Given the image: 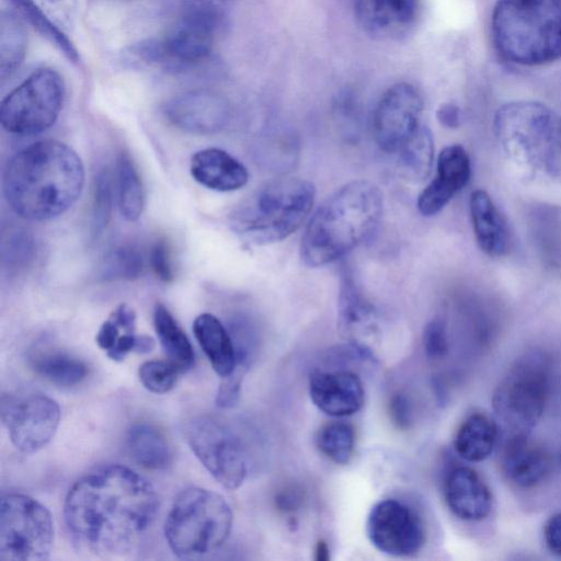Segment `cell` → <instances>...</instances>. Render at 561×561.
Masks as SVG:
<instances>
[{"instance_id": "1", "label": "cell", "mask_w": 561, "mask_h": 561, "mask_svg": "<svg viewBox=\"0 0 561 561\" xmlns=\"http://www.w3.org/2000/svg\"><path fill=\"white\" fill-rule=\"evenodd\" d=\"M158 496L152 484L119 465L90 472L69 489L64 516L75 546L98 557L131 549L152 524Z\"/></svg>"}, {"instance_id": "2", "label": "cell", "mask_w": 561, "mask_h": 561, "mask_svg": "<svg viewBox=\"0 0 561 561\" xmlns=\"http://www.w3.org/2000/svg\"><path fill=\"white\" fill-rule=\"evenodd\" d=\"M84 168L78 153L53 139L36 141L8 162L3 193L20 217L43 221L60 216L79 198Z\"/></svg>"}, {"instance_id": "3", "label": "cell", "mask_w": 561, "mask_h": 561, "mask_svg": "<svg viewBox=\"0 0 561 561\" xmlns=\"http://www.w3.org/2000/svg\"><path fill=\"white\" fill-rule=\"evenodd\" d=\"M382 193L369 181L344 184L313 213L301 238L300 256L310 267L332 263L365 242L377 229Z\"/></svg>"}, {"instance_id": "4", "label": "cell", "mask_w": 561, "mask_h": 561, "mask_svg": "<svg viewBox=\"0 0 561 561\" xmlns=\"http://www.w3.org/2000/svg\"><path fill=\"white\" fill-rule=\"evenodd\" d=\"M492 39L506 60L539 66L561 57V0H497Z\"/></svg>"}, {"instance_id": "5", "label": "cell", "mask_w": 561, "mask_h": 561, "mask_svg": "<svg viewBox=\"0 0 561 561\" xmlns=\"http://www.w3.org/2000/svg\"><path fill=\"white\" fill-rule=\"evenodd\" d=\"M314 196V185L308 180L296 176L272 180L233 209L231 229L254 245L282 241L306 220Z\"/></svg>"}, {"instance_id": "6", "label": "cell", "mask_w": 561, "mask_h": 561, "mask_svg": "<svg viewBox=\"0 0 561 561\" xmlns=\"http://www.w3.org/2000/svg\"><path fill=\"white\" fill-rule=\"evenodd\" d=\"M232 520V511L224 496L204 488H187L172 503L164 537L176 557L198 559L226 542Z\"/></svg>"}, {"instance_id": "7", "label": "cell", "mask_w": 561, "mask_h": 561, "mask_svg": "<svg viewBox=\"0 0 561 561\" xmlns=\"http://www.w3.org/2000/svg\"><path fill=\"white\" fill-rule=\"evenodd\" d=\"M493 129L504 157L525 172L547 170L554 157V114L536 101H514L495 113Z\"/></svg>"}, {"instance_id": "8", "label": "cell", "mask_w": 561, "mask_h": 561, "mask_svg": "<svg viewBox=\"0 0 561 561\" xmlns=\"http://www.w3.org/2000/svg\"><path fill=\"white\" fill-rule=\"evenodd\" d=\"M551 365L539 351L522 355L508 368L492 397L493 409L514 433H527L540 419L548 399Z\"/></svg>"}, {"instance_id": "9", "label": "cell", "mask_w": 561, "mask_h": 561, "mask_svg": "<svg viewBox=\"0 0 561 561\" xmlns=\"http://www.w3.org/2000/svg\"><path fill=\"white\" fill-rule=\"evenodd\" d=\"M54 542L49 511L22 493H4L0 504V560L42 561Z\"/></svg>"}, {"instance_id": "10", "label": "cell", "mask_w": 561, "mask_h": 561, "mask_svg": "<svg viewBox=\"0 0 561 561\" xmlns=\"http://www.w3.org/2000/svg\"><path fill=\"white\" fill-rule=\"evenodd\" d=\"M65 99V84L54 69L34 71L0 104L4 130L19 136L41 134L57 121Z\"/></svg>"}, {"instance_id": "11", "label": "cell", "mask_w": 561, "mask_h": 561, "mask_svg": "<svg viewBox=\"0 0 561 561\" xmlns=\"http://www.w3.org/2000/svg\"><path fill=\"white\" fill-rule=\"evenodd\" d=\"M187 444L214 479L228 490L238 489L247 476V460L239 439L214 419L199 416L186 426Z\"/></svg>"}, {"instance_id": "12", "label": "cell", "mask_w": 561, "mask_h": 561, "mask_svg": "<svg viewBox=\"0 0 561 561\" xmlns=\"http://www.w3.org/2000/svg\"><path fill=\"white\" fill-rule=\"evenodd\" d=\"M1 420L14 447L33 454L54 437L60 409L55 400L41 393L2 394Z\"/></svg>"}, {"instance_id": "13", "label": "cell", "mask_w": 561, "mask_h": 561, "mask_svg": "<svg viewBox=\"0 0 561 561\" xmlns=\"http://www.w3.org/2000/svg\"><path fill=\"white\" fill-rule=\"evenodd\" d=\"M423 99L407 82L390 87L380 98L373 117L377 145L386 152H399L421 128Z\"/></svg>"}, {"instance_id": "14", "label": "cell", "mask_w": 561, "mask_h": 561, "mask_svg": "<svg viewBox=\"0 0 561 561\" xmlns=\"http://www.w3.org/2000/svg\"><path fill=\"white\" fill-rule=\"evenodd\" d=\"M366 534L377 550L394 557L415 554L425 542L422 519L409 506L392 499L371 507Z\"/></svg>"}, {"instance_id": "15", "label": "cell", "mask_w": 561, "mask_h": 561, "mask_svg": "<svg viewBox=\"0 0 561 561\" xmlns=\"http://www.w3.org/2000/svg\"><path fill=\"white\" fill-rule=\"evenodd\" d=\"M164 115L181 130L208 135L225 126L228 119V105L216 92L193 90L172 98L164 106Z\"/></svg>"}, {"instance_id": "16", "label": "cell", "mask_w": 561, "mask_h": 561, "mask_svg": "<svg viewBox=\"0 0 561 561\" xmlns=\"http://www.w3.org/2000/svg\"><path fill=\"white\" fill-rule=\"evenodd\" d=\"M436 171V176L420 193L416 203L419 211L425 217L439 213L468 184L471 164L463 147H445L438 154Z\"/></svg>"}, {"instance_id": "17", "label": "cell", "mask_w": 561, "mask_h": 561, "mask_svg": "<svg viewBox=\"0 0 561 561\" xmlns=\"http://www.w3.org/2000/svg\"><path fill=\"white\" fill-rule=\"evenodd\" d=\"M309 394L320 411L336 417L358 412L365 400L362 380L350 370L312 373Z\"/></svg>"}, {"instance_id": "18", "label": "cell", "mask_w": 561, "mask_h": 561, "mask_svg": "<svg viewBox=\"0 0 561 561\" xmlns=\"http://www.w3.org/2000/svg\"><path fill=\"white\" fill-rule=\"evenodd\" d=\"M218 28L203 21L181 15L160 42L161 66L180 69L194 66L211 51Z\"/></svg>"}, {"instance_id": "19", "label": "cell", "mask_w": 561, "mask_h": 561, "mask_svg": "<svg viewBox=\"0 0 561 561\" xmlns=\"http://www.w3.org/2000/svg\"><path fill=\"white\" fill-rule=\"evenodd\" d=\"M500 462L506 480L519 489L539 485L552 469V459L548 450L528 438L527 433H514L507 439Z\"/></svg>"}, {"instance_id": "20", "label": "cell", "mask_w": 561, "mask_h": 561, "mask_svg": "<svg viewBox=\"0 0 561 561\" xmlns=\"http://www.w3.org/2000/svg\"><path fill=\"white\" fill-rule=\"evenodd\" d=\"M359 26L373 37L399 38L414 22L417 0H353Z\"/></svg>"}, {"instance_id": "21", "label": "cell", "mask_w": 561, "mask_h": 561, "mask_svg": "<svg viewBox=\"0 0 561 561\" xmlns=\"http://www.w3.org/2000/svg\"><path fill=\"white\" fill-rule=\"evenodd\" d=\"M444 493L449 510L463 520H481L491 512V491L469 467H457L448 473Z\"/></svg>"}, {"instance_id": "22", "label": "cell", "mask_w": 561, "mask_h": 561, "mask_svg": "<svg viewBox=\"0 0 561 561\" xmlns=\"http://www.w3.org/2000/svg\"><path fill=\"white\" fill-rule=\"evenodd\" d=\"M190 171L197 183L217 192L237 191L249 180L247 168L219 148H206L195 152L191 159Z\"/></svg>"}, {"instance_id": "23", "label": "cell", "mask_w": 561, "mask_h": 561, "mask_svg": "<svg viewBox=\"0 0 561 561\" xmlns=\"http://www.w3.org/2000/svg\"><path fill=\"white\" fill-rule=\"evenodd\" d=\"M470 217L479 248L489 256L505 255L511 247V236L504 216L483 190L471 193Z\"/></svg>"}, {"instance_id": "24", "label": "cell", "mask_w": 561, "mask_h": 561, "mask_svg": "<svg viewBox=\"0 0 561 561\" xmlns=\"http://www.w3.org/2000/svg\"><path fill=\"white\" fill-rule=\"evenodd\" d=\"M194 335L218 376L230 375L237 365L236 348L230 333L211 313L197 316L193 323Z\"/></svg>"}, {"instance_id": "25", "label": "cell", "mask_w": 561, "mask_h": 561, "mask_svg": "<svg viewBox=\"0 0 561 561\" xmlns=\"http://www.w3.org/2000/svg\"><path fill=\"white\" fill-rule=\"evenodd\" d=\"M337 313L340 330L350 337L367 334L375 328V310L347 272L342 275Z\"/></svg>"}, {"instance_id": "26", "label": "cell", "mask_w": 561, "mask_h": 561, "mask_svg": "<svg viewBox=\"0 0 561 561\" xmlns=\"http://www.w3.org/2000/svg\"><path fill=\"white\" fill-rule=\"evenodd\" d=\"M497 432V425L490 416L482 413L471 414L457 431L455 449L465 460H484L496 445Z\"/></svg>"}, {"instance_id": "27", "label": "cell", "mask_w": 561, "mask_h": 561, "mask_svg": "<svg viewBox=\"0 0 561 561\" xmlns=\"http://www.w3.org/2000/svg\"><path fill=\"white\" fill-rule=\"evenodd\" d=\"M126 448L136 463L152 470L164 469L172 457L164 435L149 424H136L128 430Z\"/></svg>"}, {"instance_id": "28", "label": "cell", "mask_w": 561, "mask_h": 561, "mask_svg": "<svg viewBox=\"0 0 561 561\" xmlns=\"http://www.w3.org/2000/svg\"><path fill=\"white\" fill-rule=\"evenodd\" d=\"M153 325L169 362L179 371L192 368L194 365L192 344L172 313L162 304H157L154 307Z\"/></svg>"}, {"instance_id": "29", "label": "cell", "mask_w": 561, "mask_h": 561, "mask_svg": "<svg viewBox=\"0 0 561 561\" xmlns=\"http://www.w3.org/2000/svg\"><path fill=\"white\" fill-rule=\"evenodd\" d=\"M30 363L38 376L61 387L80 383L88 371L81 360L59 351L36 352L31 355Z\"/></svg>"}, {"instance_id": "30", "label": "cell", "mask_w": 561, "mask_h": 561, "mask_svg": "<svg viewBox=\"0 0 561 561\" xmlns=\"http://www.w3.org/2000/svg\"><path fill=\"white\" fill-rule=\"evenodd\" d=\"M118 205L128 221H136L145 206L144 186L138 171L126 152H121L116 162Z\"/></svg>"}, {"instance_id": "31", "label": "cell", "mask_w": 561, "mask_h": 561, "mask_svg": "<svg viewBox=\"0 0 561 561\" xmlns=\"http://www.w3.org/2000/svg\"><path fill=\"white\" fill-rule=\"evenodd\" d=\"M27 37L23 24L12 13L0 14V79L11 77L25 57Z\"/></svg>"}, {"instance_id": "32", "label": "cell", "mask_w": 561, "mask_h": 561, "mask_svg": "<svg viewBox=\"0 0 561 561\" xmlns=\"http://www.w3.org/2000/svg\"><path fill=\"white\" fill-rule=\"evenodd\" d=\"M405 176L414 182L424 181L434 161V141L431 130L422 127L399 151Z\"/></svg>"}, {"instance_id": "33", "label": "cell", "mask_w": 561, "mask_h": 561, "mask_svg": "<svg viewBox=\"0 0 561 561\" xmlns=\"http://www.w3.org/2000/svg\"><path fill=\"white\" fill-rule=\"evenodd\" d=\"M10 1L41 35L62 51L69 60L78 62L80 57L72 42L49 20L43 9H41L34 0Z\"/></svg>"}, {"instance_id": "34", "label": "cell", "mask_w": 561, "mask_h": 561, "mask_svg": "<svg viewBox=\"0 0 561 561\" xmlns=\"http://www.w3.org/2000/svg\"><path fill=\"white\" fill-rule=\"evenodd\" d=\"M316 442L327 458L336 465H346L354 454L355 432L346 422H332L321 427Z\"/></svg>"}, {"instance_id": "35", "label": "cell", "mask_w": 561, "mask_h": 561, "mask_svg": "<svg viewBox=\"0 0 561 561\" xmlns=\"http://www.w3.org/2000/svg\"><path fill=\"white\" fill-rule=\"evenodd\" d=\"M144 272V259L133 245H122L112 251L105 259L102 276L105 279L139 278Z\"/></svg>"}, {"instance_id": "36", "label": "cell", "mask_w": 561, "mask_h": 561, "mask_svg": "<svg viewBox=\"0 0 561 561\" xmlns=\"http://www.w3.org/2000/svg\"><path fill=\"white\" fill-rule=\"evenodd\" d=\"M113 208L112 178L106 168L100 170L93 181L91 231L94 237L107 226Z\"/></svg>"}, {"instance_id": "37", "label": "cell", "mask_w": 561, "mask_h": 561, "mask_svg": "<svg viewBox=\"0 0 561 561\" xmlns=\"http://www.w3.org/2000/svg\"><path fill=\"white\" fill-rule=\"evenodd\" d=\"M179 370L169 360H148L141 364L138 370L144 387L153 393L170 391L176 381Z\"/></svg>"}, {"instance_id": "38", "label": "cell", "mask_w": 561, "mask_h": 561, "mask_svg": "<svg viewBox=\"0 0 561 561\" xmlns=\"http://www.w3.org/2000/svg\"><path fill=\"white\" fill-rule=\"evenodd\" d=\"M232 2L233 0H181V15L203 21L218 28Z\"/></svg>"}, {"instance_id": "39", "label": "cell", "mask_w": 561, "mask_h": 561, "mask_svg": "<svg viewBox=\"0 0 561 561\" xmlns=\"http://www.w3.org/2000/svg\"><path fill=\"white\" fill-rule=\"evenodd\" d=\"M423 347L427 357L439 359L448 353V337L440 319L430 321L423 332Z\"/></svg>"}, {"instance_id": "40", "label": "cell", "mask_w": 561, "mask_h": 561, "mask_svg": "<svg viewBox=\"0 0 561 561\" xmlns=\"http://www.w3.org/2000/svg\"><path fill=\"white\" fill-rule=\"evenodd\" d=\"M34 253L32 238L25 231H18L3 247V259L10 265L25 264Z\"/></svg>"}, {"instance_id": "41", "label": "cell", "mask_w": 561, "mask_h": 561, "mask_svg": "<svg viewBox=\"0 0 561 561\" xmlns=\"http://www.w3.org/2000/svg\"><path fill=\"white\" fill-rule=\"evenodd\" d=\"M150 266L154 275L164 283H170L174 278V272L171 263V255L168 244L163 240L157 241L149 255Z\"/></svg>"}, {"instance_id": "42", "label": "cell", "mask_w": 561, "mask_h": 561, "mask_svg": "<svg viewBox=\"0 0 561 561\" xmlns=\"http://www.w3.org/2000/svg\"><path fill=\"white\" fill-rule=\"evenodd\" d=\"M244 374L233 370L230 375L222 377L216 394V404L219 408L228 409L238 402L241 383Z\"/></svg>"}, {"instance_id": "43", "label": "cell", "mask_w": 561, "mask_h": 561, "mask_svg": "<svg viewBox=\"0 0 561 561\" xmlns=\"http://www.w3.org/2000/svg\"><path fill=\"white\" fill-rule=\"evenodd\" d=\"M391 422L400 430H407L412 423V409L409 399L402 393H396L389 402Z\"/></svg>"}, {"instance_id": "44", "label": "cell", "mask_w": 561, "mask_h": 561, "mask_svg": "<svg viewBox=\"0 0 561 561\" xmlns=\"http://www.w3.org/2000/svg\"><path fill=\"white\" fill-rule=\"evenodd\" d=\"M545 541L548 549L561 556V513L551 516L545 525Z\"/></svg>"}, {"instance_id": "45", "label": "cell", "mask_w": 561, "mask_h": 561, "mask_svg": "<svg viewBox=\"0 0 561 561\" xmlns=\"http://www.w3.org/2000/svg\"><path fill=\"white\" fill-rule=\"evenodd\" d=\"M121 331L123 330L118 327V324L108 317V319L101 324L96 333V344L103 351L108 352L119 337Z\"/></svg>"}, {"instance_id": "46", "label": "cell", "mask_w": 561, "mask_h": 561, "mask_svg": "<svg viewBox=\"0 0 561 561\" xmlns=\"http://www.w3.org/2000/svg\"><path fill=\"white\" fill-rule=\"evenodd\" d=\"M275 503L280 512L293 514L302 503V493L296 488L285 489L276 495Z\"/></svg>"}, {"instance_id": "47", "label": "cell", "mask_w": 561, "mask_h": 561, "mask_svg": "<svg viewBox=\"0 0 561 561\" xmlns=\"http://www.w3.org/2000/svg\"><path fill=\"white\" fill-rule=\"evenodd\" d=\"M124 332L134 333L136 330V313L126 304L119 305L110 316Z\"/></svg>"}, {"instance_id": "48", "label": "cell", "mask_w": 561, "mask_h": 561, "mask_svg": "<svg viewBox=\"0 0 561 561\" xmlns=\"http://www.w3.org/2000/svg\"><path fill=\"white\" fill-rule=\"evenodd\" d=\"M436 116L438 122L448 128H456L460 124V110L454 103L442 104L436 112Z\"/></svg>"}, {"instance_id": "49", "label": "cell", "mask_w": 561, "mask_h": 561, "mask_svg": "<svg viewBox=\"0 0 561 561\" xmlns=\"http://www.w3.org/2000/svg\"><path fill=\"white\" fill-rule=\"evenodd\" d=\"M314 559L317 561H329L330 560V550L324 540H319L316 545L314 549Z\"/></svg>"}, {"instance_id": "50", "label": "cell", "mask_w": 561, "mask_h": 561, "mask_svg": "<svg viewBox=\"0 0 561 561\" xmlns=\"http://www.w3.org/2000/svg\"><path fill=\"white\" fill-rule=\"evenodd\" d=\"M43 1L48 5H57L61 2H64L65 0H43Z\"/></svg>"}]
</instances>
